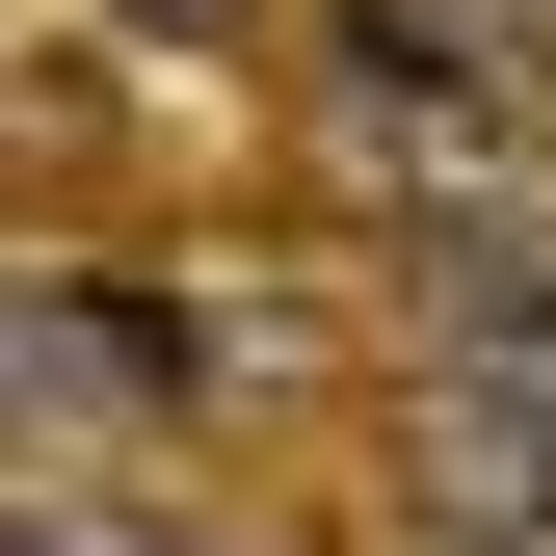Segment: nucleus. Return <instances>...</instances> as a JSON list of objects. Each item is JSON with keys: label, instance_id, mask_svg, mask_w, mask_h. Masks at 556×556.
I'll return each mask as SVG.
<instances>
[{"label": "nucleus", "instance_id": "1", "mask_svg": "<svg viewBox=\"0 0 556 556\" xmlns=\"http://www.w3.org/2000/svg\"><path fill=\"white\" fill-rule=\"evenodd\" d=\"M106 397H160V344H106V318H53V292H0V451H27V425H106Z\"/></svg>", "mask_w": 556, "mask_h": 556}, {"label": "nucleus", "instance_id": "2", "mask_svg": "<svg viewBox=\"0 0 556 556\" xmlns=\"http://www.w3.org/2000/svg\"><path fill=\"white\" fill-rule=\"evenodd\" d=\"M477 556H556V504H530V530H477Z\"/></svg>", "mask_w": 556, "mask_h": 556}, {"label": "nucleus", "instance_id": "3", "mask_svg": "<svg viewBox=\"0 0 556 556\" xmlns=\"http://www.w3.org/2000/svg\"><path fill=\"white\" fill-rule=\"evenodd\" d=\"M0 556H27V504H0Z\"/></svg>", "mask_w": 556, "mask_h": 556}]
</instances>
